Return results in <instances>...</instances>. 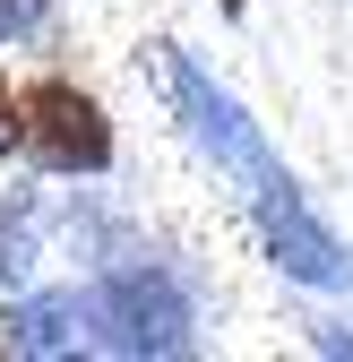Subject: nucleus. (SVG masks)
<instances>
[{
    "instance_id": "f257e3e1",
    "label": "nucleus",
    "mask_w": 353,
    "mask_h": 362,
    "mask_svg": "<svg viewBox=\"0 0 353 362\" xmlns=\"http://www.w3.org/2000/svg\"><path fill=\"white\" fill-rule=\"evenodd\" d=\"M86 328L104 354H190V302L164 267H112L86 293Z\"/></svg>"
},
{
    "instance_id": "f03ea898",
    "label": "nucleus",
    "mask_w": 353,
    "mask_h": 362,
    "mask_svg": "<svg viewBox=\"0 0 353 362\" xmlns=\"http://www.w3.org/2000/svg\"><path fill=\"white\" fill-rule=\"evenodd\" d=\"M18 147L43 156L52 173H104L112 164V121H104V104L86 95V86L35 78L18 95Z\"/></svg>"
},
{
    "instance_id": "7ed1b4c3",
    "label": "nucleus",
    "mask_w": 353,
    "mask_h": 362,
    "mask_svg": "<svg viewBox=\"0 0 353 362\" xmlns=\"http://www.w3.org/2000/svg\"><path fill=\"white\" fill-rule=\"evenodd\" d=\"M258 233H268V250H276V267H285V276H301V285H353L345 242L328 233L311 207H301V190H293L276 164L258 173Z\"/></svg>"
},
{
    "instance_id": "20e7f679",
    "label": "nucleus",
    "mask_w": 353,
    "mask_h": 362,
    "mask_svg": "<svg viewBox=\"0 0 353 362\" xmlns=\"http://www.w3.org/2000/svg\"><path fill=\"white\" fill-rule=\"evenodd\" d=\"M172 95H181L190 129H198V139H207L215 156H225L233 173H250V181L268 173V147H258V129L241 121V104H233V95H215V86H207V78H198L190 61H172Z\"/></svg>"
},
{
    "instance_id": "39448f33",
    "label": "nucleus",
    "mask_w": 353,
    "mask_h": 362,
    "mask_svg": "<svg viewBox=\"0 0 353 362\" xmlns=\"http://www.w3.org/2000/svg\"><path fill=\"white\" fill-rule=\"evenodd\" d=\"M78 293H35L9 310V354H69L78 345Z\"/></svg>"
},
{
    "instance_id": "423d86ee",
    "label": "nucleus",
    "mask_w": 353,
    "mask_h": 362,
    "mask_svg": "<svg viewBox=\"0 0 353 362\" xmlns=\"http://www.w3.org/2000/svg\"><path fill=\"white\" fill-rule=\"evenodd\" d=\"M35 26H43V0H0V43H18Z\"/></svg>"
},
{
    "instance_id": "0eeeda50",
    "label": "nucleus",
    "mask_w": 353,
    "mask_h": 362,
    "mask_svg": "<svg viewBox=\"0 0 353 362\" xmlns=\"http://www.w3.org/2000/svg\"><path fill=\"white\" fill-rule=\"evenodd\" d=\"M9 147H18V86L0 78V156H9Z\"/></svg>"
},
{
    "instance_id": "6e6552de",
    "label": "nucleus",
    "mask_w": 353,
    "mask_h": 362,
    "mask_svg": "<svg viewBox=\"0 0 353 362\" xmlns=\"http://www.w3.org/2000/svg\"><path fill=\"white\" fill-rule=\"evenodd\" d=\"M225 9H241V0H225Z\"/></svg>"
}]
</instances>
